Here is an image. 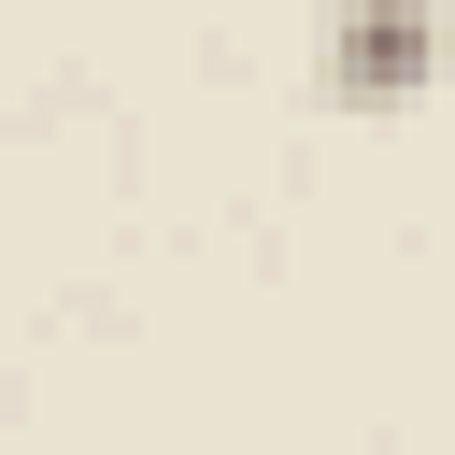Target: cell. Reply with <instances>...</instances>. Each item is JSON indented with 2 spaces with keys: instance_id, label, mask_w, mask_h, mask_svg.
Instances as JSON below:
<instances>
[{
  "instance_id": "obj_1",
  "label": "cell",
  "mask_w": 455,
  "mask_h": 455,
  "mask_svg": "<svg viewBox=\"0 0 455 455\" xmlns=\"http://www.w3.org/2000/svg\"><path fill=\"white\" fill-rule=\"evenodd\" d=\"M427 57H441L427 0H341V14H327V43H313V71H327V100H341V114H398V100L427 85Z\"/></svg>"
}]
</instances>
